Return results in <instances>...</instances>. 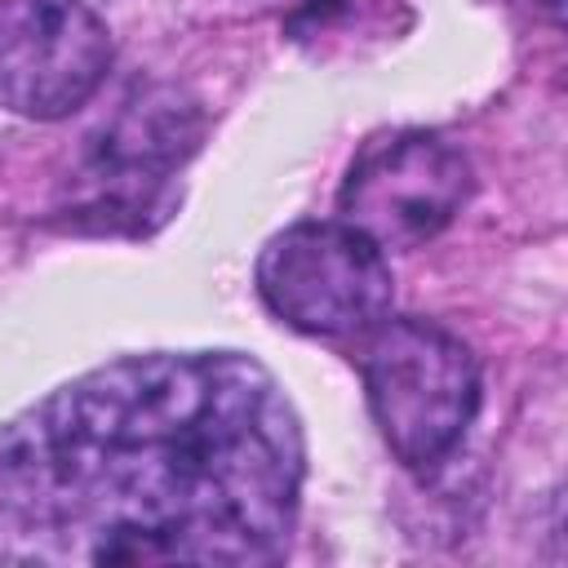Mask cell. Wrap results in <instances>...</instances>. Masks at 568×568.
<instances>
[{
	"label": "cell",
	"mask_w": 568,
	"mask_h": 568,
	"mask_svg": "<svg viewBox=\"0 0 568 568\" xmlns=\"http://www.w3.org/2000/svg\"><path fill=\"white\" fill-rule=\"evenodd\" d=\"M302 479V422L266 364L120 355L0 426V564H275Z\"/></svg>",
	"instance_id": "obj_1"
},
{
	"label": "cell",
	"mask_w": 568,
	"mask_h": 568,
	"mask_svg": "<svg viewBox=\"0 0 568 568\" xmlns=\"http://www.w3.org/2000/svg\"><path fill=\"white\" fill-rule=\"evenodd\" d=\"M359 337L355 364L386 448L413 475L439 470L479 413V364L470 346L422 315H382Z\"/></svg>",
	"instance_id": "obj_2"
},
{
	"label": "cell",
	"mask_w": 568,
	"mask_h": 568,
	"mask_svg": "<svg viewBox=\"0 0 568 568\" xmlns=\"http://www.w3.org/2000/svg\"><path fill=\"white\" fill-rule=\"evenodd\" d=\"M266 311L311 337H359L390 311V262L351 222H293L253 266Z\"/></svg>",
	"instance_id": "obj_3"
},
{
	"label": "cell",
	"mask_w": 568,
	"mask_h": 568,
	"mask_svg": "<svg viewBox=\"0 0 568 568\" xmlns=\"http://www.w3.org/2000/svg\"><path fill=\"white\" fill-rule=\"evenodd\" d=\"M470 195V160L439 133L395 129L368 138L346 169L337 209L382 253H408L435 240Z\"/></svg>",
	"instance_id": "obj_4"
},
{
	"label": "cell",
	"mask_w": 568,
	"mask_h": 568,
	"mask_svg": "<svg viewBox=\"0 0 568 568\" xmlns=\"http://www.w3.org/2000/svg\"><path fill=\"white\" fill-rule=\"evenodd\" d=\"M111 71V31L84 0L0 4V106L27 120L80 111Z\"/></svg>",
	"instance_id": "obj_5"
}]
</instances>
